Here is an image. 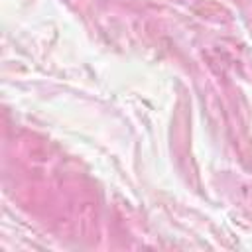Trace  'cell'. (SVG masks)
Wrapping results in <instances>:
<instances>
[]
</instances>
